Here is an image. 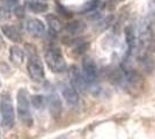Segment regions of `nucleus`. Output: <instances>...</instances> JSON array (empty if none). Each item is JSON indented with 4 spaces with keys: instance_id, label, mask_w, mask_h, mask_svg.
Here are the masks:
<instances>
[{
    "instance_id": "f03ea898",
    "label": "nucleus",
    "mask_w": 155,
    "mask_h": 139,
    "mask_svg": "<svg viewBox=\"0 0 155 139\" xmlns=\"http://www.w3.org/2000/svg\"><path fill=\"white\" fill-rule=\"evenodd\" d=\"M30 95L26 88H20L18 95H16V101H18V116L20 121L26 126L32 125V115H31V100Z\"/></svg>"
},
{
    "instance_id": "9d476101",
    "label": "nucleus",
    "mask_w": 155,
    "mask_h": 139,
    "mask_svg": "<svg viewBox=\"0 0 155 139\" xmlns=\"http://www.w3.org/2000/svg\"><path fill=\"white\" fill-rule=\"evenodd\" d=\"M1 33L4 34L9 41L15 42V43H19V42H21V40H22L20 31L14 26H9V25L2 26L1 27Z\"/></svg>"
},
{
    "instance_id": "f257e3e1",
    "label": "nucleus",
    "mask_w": 155,
    "mask_h": 139,
    "mask_svg": "<svg viewBox=\"0 0 155 139\" xmlns=\"http://www.w3.org/2000/svg\"><path fill=\"white\" fill-rule=\"evenodd\" d=\"M28 46L30 48V50H28V61H27V71L28 74L30 77V79L35 82H43L45 79V72H44V66L41 58L37 55L36 48L34 45L28 44Z\"/></svg>"
},
{
    "instance_id": "423d86ee",
    "label": "nucleus",
    "mask_w": 155,
    "mask_h": 139,
    "mask_svg": "<svg viewBox=\"0 0 155 139\" xmlns=\"http://www.w3.org/2000/svg\"><path fill=\"white\" fill-rule=\"evenodd\" d=\"M60 92L61 95L67 102V104H70L72 108H77L80 103V99H79V94L78 91L72 86L71 84L67 82H63L60 84Z\"/></svg>"
},
{
    "instance_id": "f3484780",
    "label": "nucleus",
    "mask_w": 155,
    "mask_h": 139,
    "mask_svg": "<svg viewBox=\"0 0 155 139\" xmlns=\"http://www.w3.org/2000/svg\"><path fill=\"white\" fill-rule=\"evenodd\" d=\"M0 137H1V136H0Z\"/></svg>"
},
{
    "instance_id": "1a4fd4ad",
    "label": "nucleus",
    "mask_w": 155,
    "mask_h": 139,
    "mask_svg": "<svg viewBox=\"0 0 155 139\" xmlns=\"http://www.w3.org/2000/svg\"><path fill=\"white\" fill-rule=\"evenodd\" d=\"M25 28L28 33L35 37H42L45 34V25L36 18H30L26 21Z\"/></svg>"
},
{
    "instance_id": "9b49d317",
    "label": "nucleus",
    "mask_w": 155,
    "mask_h": 139,
    "mask_svg": "<svg viewBox=\"0 0 155 139\" xmlns=\"http://www.w3.org/2000/svg\"><path fill=\"white\" fill-rule=\"evenodd\" d=\"M9 60L15 65H21L25 60V51L16 45H12L9 48Z\"/></svg>"
},
{
    "instance_id": "2eb2a0df",
    "label": "nucleus",
    "mask_w": 155,
    "mask_h": 139,
    "mask_svg": "<svg viewBox=\"0 0 155 139\" xmlns=\"http://www.w3.org/2000/svg\"><path fill=\"white\" fill-rule=\"evenodd\" d=\"M84 29V26L81 22H72L67 26V30L70 34H78V33H81Z\"/></svg>"
},
{
    "instance_id": "39448f33",
    "label": "nucleus",
    "mask_w": 155,
    "mask_h": 139,
    "mask_svg": "<svg viewBox=\"0 0 155 139\" xmlns=\"http://www.w3.org/2000/svg\"><path fill=\"white\" fill-rule=\"evenodd\" d=\"M82 74H84V79L88 84L89 89L91 91L95 89L94 87H95L97 79H98V68H97L94 60L91 58H84L82 61Z\"/></svg>"
},
{
    "instance_id": "6e6552de",
    "label": "nucleus",
    "mask_w": 155,
    "mask_h": 139,
    "mask_svg": "<svg viewBox=\"0 0 155 139\" xmlns=\"http://www.w3.org/2000/svg\"><path fill=\"white\" fill-rule=\"evenodd\" d=\"M45 99L52 116L53 117H59L60 113H61V101H60L58 93L56 92L54 89H51V91H49Z\"/></svg>"
},
{
    "instance_id": "dca6fc26",
    "label": "nucleus",
    "mask_w": 155,
    "mask_h": 139,
    "mask_svg": "<svg viewBox=\"0 0 155 139\" xmlns=\"http://www.w3.org/2000/svg\"><path fill=\"white\" fill-rule=\"evenodd\" d=\"M0 44H2V37H1V34H0Z\"/></svg>"
},
{
    "instance_id": "20e7f679",
    "label": "nucleus",
    "mask_w": 155,
    "mask_h": 139,
    "mask_svg": "<svg viewBox=\"0 0 155 139\" xmlns=\"http://www.w3.org/2000/svg\"><path fill=\"white\" fill-rule=\"evenodd\" d=\"M45 61L46 65L52 72L54 73H61L66 70V61L64 59V56L61 53V50L58 46H50L45 51Z\"/></svg>"
},
{
    "instance_id": "0eeeda50",
    "label": "nucleus",
    "mask_w": 155,
    "mask_h": 139,
    "mask_svg": "<svg viewBox=\"0 0 155 139\" xmlns=\"http://www.w3.org/2000/svg\"><path fill=\"white\" fill-rule=\"evenodd\" d=\"M70 75H71V85L77 89L78 92H86L87 89H89L84 74L81 71H79L78 67L72 66Z\"/></svg>"
},
{
    "instance_id": "4468645a",
    "label": "nucleus",
    "mask_w": 155,
    "mask_h": 139,
    "mask_svg": "<svg viewBox=\"0 0 155 139\" xmlns=\"http://www.w3.org/2000/svg\"><path fill=\"white\" fill-rule=\"evenodd\" d=\"M30 100H31V106H34L36 109H43L46 104L45 96L42 95H32Z\"/></svg>"
},
{
    "instance_id": "ddd939ff",
    "label": "nucleus",
    "mask_w": 155,
    "mask_h": 139,
    "mask_svg": "<svg viewBox=\"0 0 155 139\" xmlns=\"http://www.w3.org/2000/svg\"><path fill=\"white\" fill-rule=\"evenodd\" d=\"M46 20L49 22V27H50V29H51L52 31H54V33L60 31V29H61V23H60L59 19H57L54 15H48V16H46Z\"/></svg>"
},
{
    "instance_id": "f8f14e48",
    "label": "nucleus",
    "mask_w": 155,
    "mask_h": 139,
    "mask_svg": "<svg viewBox=\"0 0 155 139\" xmlns=\"http://www.w3.org/2000/svg\"><path fill=\"white\" fill-rule=\"evenodd\" d=\"M27 6L34 13H44L48 11V4L43 0H29Z\"/></svg>"
},
{
    "instance_id": "7ed1b4c3",
    "label": "nucleus",
    "mask_w": 155,
    "mask_h": 139,
    "mask_svg": "<svg viewBox=\"0 0 155 139\" xmlns=\"http://www.w3.org/2000/svg\"><path fill=\"white\" fill-rule=\"evenodd\" d=\"M0 116L2 125H5L7 129L13 127L15 124V111L12 98L7 92H4L0 96Z\"/></svg>"
}]
</instances>
